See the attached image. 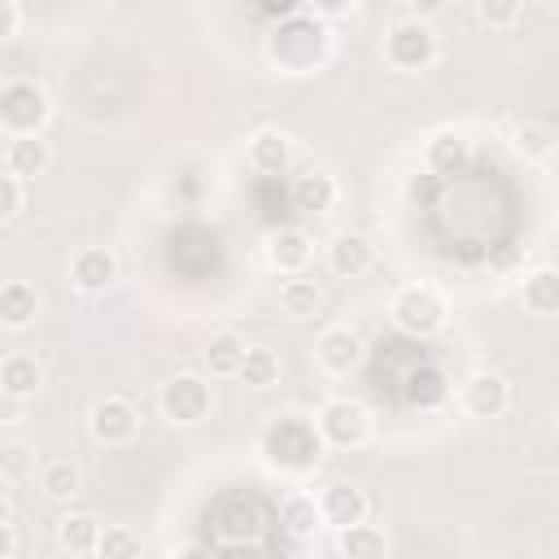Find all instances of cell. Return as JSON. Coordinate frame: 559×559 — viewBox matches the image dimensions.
Masks as SVG:
<instances>
[{"label":"cell","instance_id":"1","mask_svg":"<svg viewBox=\"0 0 559 559\" xmlns=\"http://www.w3.org/2000/svg\"><path fill=\"white\" fill-rule=\"evenodd\" d=\"M323 52H328V31H323V22H319L314 13H306V9L288 13V17L266 35V57H271L275 66H284V70H310V66L323 61Z\"/></svg>","mask_w":559,"mask_h":559},{"label":"cell","instance_id":"2","mask_svg":"<svg viewBox=\"0 0 559 559\" xmlns=\"http://www.w3.org/2000/svg\"><path fill=\"white\" fill-rule=\"evenodd\" d=\"M323 432L319 424L310 419H297V415H284L275 419L266 432H262V454L266 463H275L280 472H310L319 459H323Z\"/></svg>","mask_w":559,"mask_h":559},{"label":"cell","instance_id":"3","mask_svg":"<svg viewBox=\"0 0 559 559\" xmlns=\"http://www.w3.org/2000/svg\"><path fill=\"white\" fill-rule=\"evenodd\" d=\"M44 118H48V96H44L39 83L13 79V83L0 87V122H4V131L13 140L17 135H35L44 127Z\"/></svg>","mask_w":559,"mask_h":559},{"label":"cell","instance_id":"4","mask_svg":"<svg viewBox=\"0 0 559 559\" xmlns=\"http://www.w3.org/2000/svg\"><path fill=\"white\" fill-rule=\"evenodd\" d=\"M384 57L393 70H428L437 61V35L424 26V22H397L389 35H384Z\"/></svg>","mask_w":559,"mask_h":559},{"label":"cell","instance_id":"5","mask_svg":"<svg viewBox=\"0 0 559 559\" xmlns=\"http://www.w3.org/2000/svg\"><path fill=\"white\" fill-rule=\"evenodd\" d=\"M393 323H397L402 332L428 336V332H437V328L445 323V301H441L432 288H424V284L402 288V293L393 297Z\"/></svg>","mask_w":559,"mask_h":559},{"label":"cell","instance_id":"6","mask_svg":"<svg viewBox=\"0 0 559 559\" xmlns=\"http://www.w3.org/2000/svg\"><path fill=\"white\" fill-rule=\"evenodd\" d=\"M319 432H323L328 445L349 450V445H362V441L371 437V415H367L358 402L336 397V402H328V406L319 411Z\"/></svg>","mask_w":559,"mask_h":559},{"label":"cell","instance_id":"7","mask_svg":"<svg viewBox=\"0 0 559 559\" xmlns=\"http://www.w3.org/2000/svg\"><path fill=\"white\" fill-rule=\"evenodd\" d=\"M162 411H166L170 424H197V419H205V411H210V384L201 376H192V371L175 376L162 389Z\"/></svg>","mask_w":559,"mask_h":559},{"label":"cell","instance_id":"8","mask_svg":"<svg viewBox=\"0 0 559 559\" xmlns=\"http://www.w3.org/2000/svg\"><path fill=\"white\" fill-rule=\"evenodd\" d=\"M140 432V415L131 402L122 397H100L92 406V437L105 441V445H127L131 437Z\"/></svg>","mask_w":559,"mask_h":559},{"label":"cell","instance_id":"9","mask_svg":"<svg viewBox=\"0 0 559 559\" xmlns=\"http://www.w3.org/2000/svg\"><path fill=\"white\" fill-rule=\"evenodd\" d=\"M319 511H323V524H336V528H354L367 520V493L349 480H332L319 498Z\"/></svg>","mask_w":559,"mask_h":559},{"label":"cell","instance_id":"10","mask_svg":"<svg viewBox=\"0 0 559 559\" xmlns=\"http://www.w3.org/2000/svg\"><path fill=\"white\" fill-rule=\"evenodd\" d=\"M70 280H74V288H83V293H105V288L118 280V258H114L109 249H100V245L79 249L74 262H70Z\"/></svg>","mask_w":559,"mask_h":559},{"label":"cell","instance_id":"11","mask_svg":"<svg viewBox=\"0 0 559 559\" xmlns=\"http://www.w3.org/2000/svg\"><path fill=\"white\" fill-rule=\"evenodd\" d=\"M463 402H467V411H472L476 419H498V415L511 406V389H507V380H502L498 371H476V376L467 380Z\"/></svg>","mask_w":559,"mask_h":559},{"label":"cell","instance_id":"12","mask_svg":"<svg viewBox=\"0 0 559 559\" xmlns=\"http://www.w3.org/2000/svg\"><path fill=\"white\" fill-rule=\"evenodd\" d=\"M319 362L332 371V376H345V371H354L358 367V358H362V341L349 332V328H328L323 336H319Z\"/></svg>","mask_w":559,"mask_h":559},{"label":"cell","instance_id":"13","mask_svg":"<svg viewBox=\"0 0 559 559\" xmlns=\"http://www.w3.org/2000/svg\"><path fill=\"white\" fill-rule=\"evenodd\" d=\"M371 240L367 236H358V231H341L336 240H332V249H328V262H332V271L336 275H345V280H354V275H362L367 266H371Z\"/></svg>","mask_w":559,"mask_h":559},{"label":"cell","instance_id":"14","mask_svg":"<svg viewBox=\"0 0 559 559\" xmlns=\"http://www.w3.org/2000/svg\"><path fill=\"white\" fill-rule=\"evenodd\" d=\"M467 162H472V144H467V135H459V131H441V135L428 144V166H432L437 175H463Z\"/></svg>","mask_w":559,"mask_h":559},{"label":"cell","instance_id":"15","mask_svg":"<svg viewBox=\"0 0 559 559\" xmlns=\"http://www.w3.org/2000/svg\"><path fill=\"white\" fill-rule=\"evenodd\" d=\"M39 384H44V371H39V362L31 354H9L0 362V389H4V397H31Z\"/></svg>","mask_w":559,"mask_h":559},{"label":"cell","instance_id":"16","mask_svg":"<svg viewBox=\"0 0 559 559\" xmlns=\"http://www.w3.org/2000/svg\"><path fill=\"white\" fill-rule=\"evenodd\" d=\"M332 201H336V183H332L328 175L310 170V175H297V179H293V205H297L301 214H328Z\"/></svg>","mask_w":559,"mask_h":559},{"label":"cell","instance_id":"17","mask_svg":"<svg viewBox=\"0 0 559 559\" xmlns=\"http://www.w3.org/2000/svg\"><path fill=\"white\" fill-rule=\"evenodd\" d=\"M266 258H271V266H275V271H301V266L310 262V236H306V231H297V227H284V231H275V236H271Z\"/></svg>","mask_w":559,"mask_h":559},{"label":"cell","instance_id":"18","mask_svg":"<svg viewBox=\"0 0 559 559\" xmlns=\"http://www.w3.org/2000/svg\"><path fill=\"white\" fill-rule=\"evenodd\" d=\"M336 546H341V559H389V537L376 524L341 528Z\"/></svg>","mask_w":559,"mask_h":559},{"label":"cell","instance_id":"19","mask_svg":"<svg viewBox=\"0 0 559 559\" xmlns=\"http://www.w3.org/2000/svg\"><path fill=\"white\" fill-rule=\"evenodd\" d=\"M288 162H293V148H288V140H284L280 131L253 135V144H249V166H253V170H262V175H284Z\"/></svg>","mask_w":559,"mask_h":559},{"label":"cell","instance_id":"20","mask_svg":"<svg viewBox=\"0 0 559 559\" xmlns=\"http://www.w3.org/2000/svg\"><path fill=\"white\" fill-rule=\"evenodd\" d=\"M35 310H39V297H35V288L26 280H9L0 288V319H4V328H26L35 319Z\"/></svg>","mask_w":559,"mask_h":559},{"label":"cell","instance_id":"21","mask_svg":"<svg viewBox=\"0 0 559 559\" xmlns=\"http://www.w3.org/2000/svg\"><path fill=\"white\" fill-rule=\"evenodd\" d=\"M44 166H48V144H44V140H35V135L9 140V148H4V170H9V175L26 179V175H39Z\"/></svg>","mask_w":559,"mask_h":559},{"label":"cell","instance_id":"22","mask_svg":"<svg viewBox=\"0 0 559 559\" xmlns=\"http://www.w3.org/2000/svg\"><path fill=\"white\" fill-rule=\"evenodd\" d=\"M57 542H61L70 555H92V550L100 546V524H96L92 515H83V511L61 515V520H57Z\"/></svg>","mask_w":559,"mask_h":559},{"label":"cell","instance_id":"23","mask_svg":"<svg viewBox=\"0 0 559 559\" xmlns=\"http://www.w3.org/2000/svg\"><path fill=\"white\" fill-rule=\"evenodd\" d=\"M520 297H524V306H528L533 314H559V271H555V266L533 271V275L524 280Z\"/></svg>","mask_w":559,"mask_h":559},{"label":"cell","instance_id":"24","mask_svg":"<svg viewBox=\"0 0 559 559\" xmlns=\"http://www.w3.org/2000/svg\"><path fill=\"white\" fill-rule=\"evenodd\" d=\"M245 354H249V345H245L240 336L218 332V336H210V345H205V367H210L214 376H240Z\"/></svg>","mask_w":559,"mask_h":559},{"label":"cell","instance_id":"25","mask_svg":"<svg viewBox=\"0 0 559 559\" xmlns=\"http://www.w3.org/2000/svg\"><path fill=\"white\" fill-rule=\"evenodd\" d=\"M445 376L437 371V367H419V371H411L406 376V402L411 406H419V411H432V406H441L445 402Z\"/></svg>","mask_w":559,"mask_h":559},{"label":"cell","instance_id":"26","mask_svg":"<svg viewBox=\"0 0 559 559\" xmlns=\"http://www.w3.org/2000/svg\"><path fill=\"white\" fill-rule=\"evenodd\" d=\"M280 520H284V533L297 537V542H306V537H314L323 528V511H319L314 498H288Z\"/></svg>","mask_w":559,"mask_h":559},{"label":"cell","instance_id":"27","mask_svg":"<svg viewBox=\"0 0 559 559\" xmlns=\"http://www.w3.org/2000/svg\"><path fill=\"white\" fill-rule=\"evenodd\" d=\"M240 380H245L249 389H271V384L280 380V358H275L271 349H262V345H249V354H245V362H240Z\"/></svg>","mask_w":559,"mask_h":559},{"label":"cell","instance_id":"28","mask_svg":"<svg viewBox=\"0 0 559 559\" xmlns=\"http://www.w3.org/2000/svg\"><path fill=\"white\" fill-rule=\"evenodd\" d=\"M79 485H83V476H79V467H74L70 459H52V463L39 472V489H44L48 498H74Z\"/></svg>","mask_w":559,"mask_h":559},{"label":"cell","instance_id":"29","mask_svg":"<svg viewBox=\"0 0 559 559\" xmlns=\"http://www.w3.org/2000/svg\"><path fill=\"white\" fill-rule=\"evenodd\" d=\"M280 306L293 314V319H306L319 310V284L314 280H284L280 288Z\"/></svg>","mask_w":559,"mask_h":559},{"label":"cell","instance_id":"30","mask_svg":"<svg viewBox=\"0 0 559 559\" xmlns=\"http://www.w3.org/2000/svg\"><path fill=\"white\" fill-rule=\"evenodd\" d=\"M96 555L100 559H140V537L131 528H105Z\"/></svg>","mask_w":559,"mask_h":559},{"label":"cell","instance_id":"31","mask_svg":"<svg viewBox=\"0 0 559 559\" xmlns=\"http://www.w3.org/2000/svg\"><path fill=\"white\" fill-rule=\"evenodd\" d=\"M480 22H489V26H511L515 17H520V4L515 0H480Z\"/></svg>","mask_w":559,"mask_h":559},{"label":"cell","instance_id":"32","mask_svg":"<svg viewBox=\"0 0 559 559\" xmlns=\"http://www.w3.org/2000/svg\"><path fill=\"white\" fill-rule=\"evenodd\" d=\"M17 210H22V179L17 175H0V214L17 218Z\"/></svg>","mask_w":559,"mask_h":559},{"label":"cell","instance_id":"33","mask_svg":"<svg viewBox=\"0 0 559 559\" xmlns=\"http://www.w3.org/2000/svg\"><path fill=\"white\" fill-rule=\"evenodd\" d=\"M0 467H4V476H9V480H17V476L31 467V450H26L22 441H9V445H4V454H0Z\"/></svg>","mask_w":559,"mask_h":559},{"label":"cell","instance_id":"34","mask_svg":"<svg viewBox=\"0 0 559 559\" xmlns=\"http://www.w3.org/2000/svg\"><path fill=\"white\" fill-rule=\"evenodd\" d=\"M550 148H555V140H550L546 131H537V127L520 131V153H528V157H542V153H550Z\"/></svg>","mask_w":559,"mask_h":559},{"label":"cell","instance_id":"35","mask_svg":"<svg viewBox=\"0 0 559 559\" xmlns=\"http://www.w3.org/2000/svg\"><path fill=\"white\" fill-rule=\"evenodd\" d=\"M17 4L13 0H0V39H9V35H17Z\"/></svg>","mask_w":559,"mask_h":559},{"label":"cell","instance_id":"36","mask_svg":"<svg viewBox=\"0 0 559 559\" xmlns=\"http://www.w3.org/2000/svg\"><path fill=\"white\" fill-rule=\"evenodd\" d=\"M175 559H214V555H210L205 546H183V550H179Z\"/></svg>","mask_w":559,"mask_h":559},{"label":"cell","instance_id":"37","mask_svg":"<svg viewBox=\"0 0 559 559\" xmlns=\"http://www.w3.org/2000/svg\"><path fill=\"white\" fill-rule=\"evenodd\" d=\"M555 153H559V135H555Z\"/></svg>","mask_w":559,"mask_h":559}]
</instances>
